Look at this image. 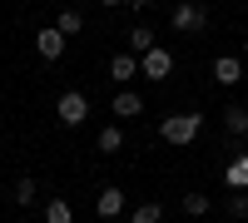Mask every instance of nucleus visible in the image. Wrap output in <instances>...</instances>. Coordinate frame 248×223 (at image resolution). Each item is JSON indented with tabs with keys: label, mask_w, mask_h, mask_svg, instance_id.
Listing matches in <instances>:
<instances>
[{
	"label": "nucleus",
	"mask_w": 248,
	"mask_h": 223,
	"mask_svg": "<svg viewBox=\"0 0 248 223\" xmlns=\"http://www.w3.org/2000/svg\"><path fill=\"white\" fill-rule=\"evenodd\" d=\"M223 208H229L233 218H248V189H233L229 198H223Z\"/></svg>",
	"instance_id": "4468645a"
},
{
	"label": "nucleus",
	"mask_w": 248,
	"mask_h": 223,
	"mask_svg": "<svg viewBox=\"0 0 248 223\" xmlns=\"http://www.w3.org/2000/svg\"><path fill=\"white\" fill-rule=\"evenodd\" d=\"M45 223H75V208L65 204V198H50L45 204Z\"/></svg>",
	"instance_id": "f8f14e48"
},
{
	"label": "nucleus",
	"mask_w": 248,
	"mask_h": 223,
	"mask_svg": "<svg viewBox=\"0 0 248 223\" xmlns=\"http://www.w3.org/2000/svg\"><path fill=\"white\" fill-rule=\"evenodd\" d=\"M55 114H60V124L75 129V124H85V119H90V99L79 94V89H70V94H60V109H55Z\"/></svg>",
	"instance_id": "7ed1b4c3"
},
{
	"label": "nucleus",
	"mask_w": 248,
	"mask_h": 223,
	"mask_svg": "<svg viewBox=\"0 0 248 223\" xmlns=\"http://www.w3.org/2000/svg\"><path fill=\"white\" fill-rule=\"evenodd\" d=\"M99 213H105V218H119V213H124V193H119V189H99Z\"/></svg>",
	"instance_id": "9d476101"
},
{
	"label": "nucleus",
	"mask_w": 248,
	"mask_h": 223,
	"mask_svg": "<svg viewBox=\"0 0 248 223\" xmlns=\"http://www.w3.org/2000/svg\"><path fill=\"white\" fill-rule=\"evenodd\" d=\"M149 50H154V30H144V25H139V30H129V55H139V59H144Z\"/></svg>",
	"instance_id": "9b49d317"
},
{
	"label": "nucleus",
	"mask_w": 248,
	"mask_h": 223,
	"mask_svg": "<svg viewBox=\"0 0 248 223\" xmlns=\"http://www.w3.org/2000/svg\"><path fill=\"white\" fill-rule=\"evenodd\" d=\"M223 178H229V189H248V154H238L233 164H229V174H223Z\"/></svg>",
	"instance_id": "ddd939ff"
},
{
	"label": "nucleus",
	"mask_w": 248,
	"mask_h": 223,
	"mask_svg": "<svg viewBox=\"0 0 248 223\" xmlns=\"http://www.w3.org/2000/svg\"><path fill=\"white\" fill-rule=\"evenodd\" d=\"M169 70H174V55H169V50H159V45L139 59V74H144V79H169Z\"/></svg>",
	"instance_id": "20e7f679"
},
{
	"label": "nucleus",
	"mask_w": 248,
	"mask_h": 223,
	"mask_svg": "<svg viewBox=\"0 0 248 223\" xmlns=\"http://www.w3.org/2000/svg\"><path fill=\"white\" fill-rule=\"evenodd\" d=\"M124 5H134V10H144V5H149V0H124Z\"/></svg>",
	"instance_id": "aec40b11"
},
{
	"label": "nucleus",
	"mask_w": 248,
	"mask_h": 223,
	"mask_svg": "<svg viewBox=\"0 0 248 223\" xmlns=\"http://www.w3.org/2000/svg\"><path fill=\"white\" fill-rule=\"evenodd\" d=\"M134 74H139V55L124 50V55H114V59H109V79H119V85H124V79H134Z\"/></svg>",
	"instance_id": "6e6552de"
},
{
	"label": "nucleus",
	"mask_w": 248,
	"mask_h": 223,
	"mask_svg": "<svg viewBox=\"0 0 248 223\" xmlns=\"http://www.w3.org/2000/svg\"><path fill=\"white\" fill-rule=\"evenodd\" d=\"M109 223H119V218H109Z\"/></svg>",
	"instance_id": "5701e85b"
},
{
	"label": "nucleus",
	"mask_w": 248,
	"mask_h": 223,
	"mask_svg": "<svg viewBox=\"0 0 248 223\" xmlns=\"http://www.w3.org/2000/svg\"><path fill=\"white\" fill-rule=\"evenodd\" d=\"M35 50L45 55V59H60V55H65V35H60V25H45V30H40V35H35Z\"/></svg>",
	"instance_id": "423d86ee"
},
{
	"label": "nucleus",
	"mask_w": 248,
	"mask_h": 223,
	"mask_svg": "<svg viewBox=\"0 0 248 223\" xmlns=\"http://www.w3.org/2000/svg\"><path fill=\"white\" fill-rule=\"evenodd\" d=\"M243 55H248V35H243Z\"/></svg>",
	"instance_id": "4be33fe9"
},
{
	"label": "nucleus",
	"mask_w": 248,
	"mask_h": 223,
	"mask_svg": "<svg viewBox=\"0 0 248 223\" xmlns=\"http://www.w3.org/2000/svg\"><path fill=\"white\" fill-rule=\"evenodd\" d=\"M214 79H218V85H238V79H243V65H238L233 55H218V59H214Z\"/></svg>",
	"instance_id": "0eeeda50"
},
{
	"label": "nucleus",
	"mask_w": 248,
	"mask_h": 223,
	"mask_svg": "<svg viewBox=\"0 0 248 223\" xmlns=\"http://www.w3.org/2000/svg\"><path fill=\"white\" fill-rule=\"evenodd\" d=\"M114 114H119V119H139V114H144V99H139L134 89H119V94H114Z\"/></svg>",
	"instance_id": "1a4fd4ad"
},
{
	"label": "nucleus",
	"mask_w": 248,
	"mask_h": 223,
	"mask_svg": "<svg viewBox=\"0 0 248 223\" xmlns=\"http://www.w3.org/2000/svg\"><path fill=\"white\" fill-rule=\"evenodd\" d=\"M184 208H189L194 218H203L209 213V193H184Z\"/></svg>",
	"instance_id": "a211bd4d"
},
{
	"label": "nucleus",
	"mask_w": 248,
	"mask_h": 223,
	"mask_svg": "<svg viewBox=\"0 0 248 223\" xmlns=\"http://www.w3.org/2000/svg\"><path fill=\"white\" fill-rule=\"evenodd\" d=\"M199 129H203V114H164V124H159V134L169 144H189V139H199Z\"/></svg>",
	"instance_id": "f257e3e1"
},
{
	"label": "nucleus",
	"mask_w": 248,
	"mask_h": 223,
	"mask_svg": "<svg viewBox=\"0 0 248 223\" xmlns=\"http://www.w3.org/2000/svg\"><path fill=\"white\" fill-rule=\"evenodd\" d=\"M159 218H164V208H159V204H139V208L129 213V223H159Z\"/></svg>",
	"instance_id": "2eb2a0df"
},
{
	"label": "nucleus",
	"mask_w": 248,
	"mask_h": 223,
	"mask_svg": "<svg viewBox=\"0 0 248 223\" xmlns=\"http://www.w3.org/2000/svg\"><path fill=\"white\" fill-rule=\"evenodd\" d=\"M99 5H124V0H99Z\"/></svg>",
	"instance_id": "412c9836"
},
{
	"label": "nucleus",
	"mask_w": 248,
	"mask_h": 223,
	"mask_svg": "<svg viewBox=\"0 0 248 223\" xmlns=\"http://www.w3.org/2000/svg\"><path fill=\"white\" fill-rule=\"evenodd\" d=\"M119 144H124V134H119L114 124H105V129H99V149H105V154H114Z\"/></svg>",
	"instance_id": "dca6fc26"
},
{
	"label": "nucleus",
	"mask_w": 248,
	"mask_h": 223,
	"mask_svg": "<svg viewBox=\"0 0 248 223\" xmlns=\"http://www.w3.org/2000/svg\"><path fill=\"white\" fill-rule=\"evenodd\" d=\"M15 204H20V208L35 204V178H20V184H15Z\"/></svg>",
	"instance_id": "6ab92c4d"
},
{
	"label": "nucleus",
	"mask_w": 248,
	"mask_h": 223,
	"mask_svg": "<svg viewBox=\"0 0 248 223\" xmlns=\"http://www.w3.org/2000/svg\"><path fill=\"white\" fill-rule=\"evenodd\" d=\"M223 129H229L233 144L243 149V144H248V109H243V104H229V109H223Z\"/></svg>",
	"instance_id": "39448f33"
},
{
	"label": "nucleus",
	"mask_w": 248,
	"mask_h": 223,
	"mask_svg": "<svg viewBox=\"0 0 248 223\" xmlns=\"http://www.w3.org/2000/svg\"><path fill=\"white\" fill-rule=\"evenodd\" d=\"M169 25H174L179 35H199L203 25H209V10H203L199 0H184V5H174V15H169Z\"/></svg>",
	"instance_id": "f03ea898"
},
{
	"label": "nucleus",
	"mask_w": 248,
	"mask_h": 223,
	"mask_svg": "<svg viewBox=\"0 0 248 223\" xmlns=\"http://www.w3.org/2000/svg\"><path fill=\"white\" fill-rule=\"evenodd\" d=\"M79 25H85V15H79V10H60V35H75Z\"/></svg>",
	"instance_id": "f3484780"
}]
</instances>
